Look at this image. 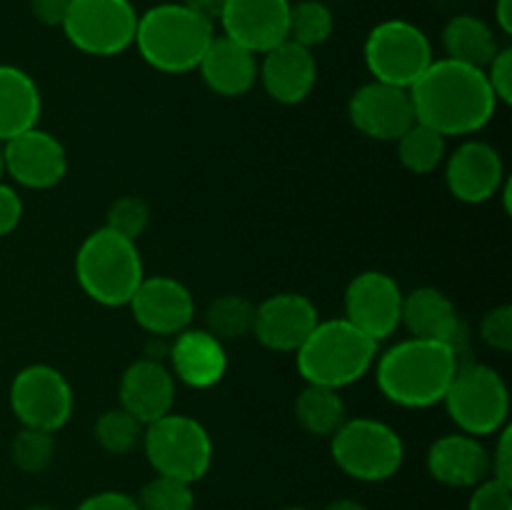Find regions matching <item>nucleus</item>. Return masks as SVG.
Instances as JSON below:
<instances>
[{"mask_svg":"<svg viewBox=\"0 0 512 510\" xmlns=\"http://www.w3.org/2000/svg\"><path fill=\"white\" fill-rule=\"evenodd\" d=\"M415 120L438 130L445 138H460L483 130L498 110V98L485 70L435 58L410 85Z\"/></svg>","mask_w":512,"mask_h":510,"instance_id":"1","label":"nucleus"},{"mask_svg":"<svg viewBox=\"0 0 512 510\" xmlns=\"http://www.w3.org/2000/svg\"><path fill=\"white\" fill-rule=\"evenodd\" d=\"M460 358L448 343L405 338L375 358V380L385 400L400 408H430L443 403Z\"/></svg>","mask_w":512,"mask_h":510,"instance_id":"2","label":"nucleus"},{"mask_svg":"<svg viewBox=\"0 0 512 510\" xmlns=\"http://www.w3.org/2000/svg\"><path fill=\"white\" fill-rule=\"evenodd\" d=\"M215 28L183 3H160L138 15L135 48L153 70L183 75L198 68Z\"/></svg>","mask_w":512,"mask_h":510,"instance_id":"3","label":"nucleus"},{"mask_svg":"<svg viewBox=\"0 0 512 510\" xmlns=\"http://www.w3.org/2000/svg\"><path fill=\"white\" fill-rule=\"evenodd\" d=\"M375 358L378 343L345 318L320 320L295 353L298 373L305 383L335 390L363 380L375 365Z\"/></svg>","mask_w":512,"mask_h":510,"instance_id":"4","label":"nucleus"},{"mask_svg":"<svg viewBox=\"0 0 512 510\" xmlns=\"http://www.w3.org/2000/svg\"><path fill=\"white\" fill-rule=\"evenodd\" d=\"M75 278L93 303L105 308L128 305L145 278L138 245L103 225L80 243L75 253Z\"/></svg>","mask_w":512,"mask_h":510,"instance_id":"5","label":"nucleus"},{"mask_svg":"<svg viewBox=\"0 0 512 510\" xmlns=\"http://www.w3.org/2000/svg\"><path fill=\"white\" fill-rule=\"evenodd\" d=\"M443 405L460 433L483 438L508 425L510 390L498 370L478 360H465L458 365Z\"/></svg>","mask_w":512,"mask_h":510,"instance_id":"6","label":"nucleus"},{"mask_svg":"<svg viewBox=\"0 0 512 510\" xmlns=\"http://www.w3.org/2000/svg\"><path fill=\"white\" fill-rule=\"evenodd\" d=\"M330 438L335 465L353 480L383 483L403 468V438L383 420L348 418Z\"/></svg>","mask_w":512,"mask_h":510,"instance_id":"7","label":"nucleus"},{"mask_svg":"<svg viewBox=\"0 0 512 510\" xmlns=\"http://www.w3.org/2000/svg\"><path fill=\"white\" fill-rule=\"evenodd\" d=\"M143 450L158 475L198 483L213 465V438L200 420L168 413L145 425Z\"/></svg>","mask_w":512,"mask_h":510,"instance_id":"8","label":"nucleus"},{"mask_svg":"<svg viewBox=\"0 0 512 510\" xmlns=\"http://www.w3.org/2000/svg\"><path fill=\"white\" fill-rule=\"evenodd\" d=\"M363 58L373 80L408 88L433 63L430 38L410 20H383L368 33Z\"/></svg>","mask_w":512,"mask_h":510,"instance_id":"9","label":"nucleus"},{"mask_svg":"<svg viewBox=\"0 0 512 510\" xmlns=\"http://www.w3.org/2000/svg\"><path fill=\"white\" fill-rule=\"evenodd\" d=\"M60 28L80 53L113 58L135 43L138 10L130 0H70Z\"/></svg>","mask_w":512,"mask_h":510,"instance_id":"10","label":"nucleus"},{"mask_svg":"<svg viewBox=\"0 0 512 510\" xmlns=\"http://www.w3.org/2000/svg\"><path fill=\"white\" fill-rule=\"evenodd\" d=\"M73 405V385L53 365H28L18 370L10 383V410L20 428L58 433L68 425Z\"/></svg>","mask_w":512,"mask_h":510,"instance_id":"11","label":"nucleus"},{"mask_svg":"<svg viewBox=\"0 0 512 510\" xmlns=\"http://www.w3.org/2000/svg\"><path fill=\"white\" fill-rule=\"evenodd\" d=\"M403 295L393 275L383 270H365L355 275L345 288L343 318L375 343L388 340L400 328Z\"/></svg>","mask_w":512,"mask_h":510,"instance_id":"12","label":"nucleus"},{"mask_svg":"<svg viewBox=\"0 0 512 510\" xmlns=\"http://www.w3.org/2000/svg\"><path fill=\"white\" fill-rule=\"evenodd\" d=\"M128 305L135 323L153 338H173L183 333L195 315L193 293L170 275H145Z\"/></svg>","mask_w":512,"mask_h":510,"instance_id":"13","label":"nucleus"},{"mask_svg":"<svg viewBox=\"0 0 512 510\" xmlns=\"http://www.w3.org/2000/svg\"><path fill=\"white\" fill-rule=\"evenodd\" d=\"M400 325H405L413 338L448 343L460 358V363L473 360L468 325L463 323L453 300L433 285H423V288H415L403 295Z\"/></svg>","mask_w":512,"mask_h":510,"instance_id":"14","label":"nucleus"},{"mask_svg":"<svg viewBox=\"0 0 512 510\" xmlns=\"http://www.w3.org/2000/svg\"><path fill=\"white\" fill-rule=\"evenodd\" d=\"M348 115L355 130L380 143H395L415 123L410 90L380 80H370L355 90L348 103Z\"/></svg>","mask_w":512,"mask_h":510,"instance_id":"15","label":"nucleus"},{"mask_svg":"<svg viewBox=\"0 0 512 510\" xmlns=\"http://www.w3.org/2000/svg\"><path fill=\"white\" fill-rule=\"evenodd\" d=\"M445 185L460 203H488L505 185V165L498 148L485 140L460 143L445 158Z\"/></svg>","mask_w":512,"mask_h":510,"instance_id":"16","label":"nucleus"},{"mask_svg":"<svg viewBox=\"0 0 512 510\" xmlns=\"http://www.w3.org/2000/svg\"><path fill=\"white\" fill-rule=\"evenodd\" d=\"M318 323V308L308 295L275 293L255 305L253 335L263 348L275 353H298Z\"/></svg>","mask_w":512,"mask_h":510,"instance_id":"17","label":"nucleus"},{"mask_svg":"<svg viewBox=\"0 0 512 510\" xmlns=\"http://www.w3.org/2000/svg\"><path fill=\"white\" fill-rule=\"evenodd\" d=\"M5 175L30 190L55 188L68 173L65 145L48 130H25L5 140Z\"/></svg>","mask_w":512,"mask_h":510,"instance_id":"18","label":"nucleus"},{"mask_svg":"<svg viewBox=\"0 0 512 510\" xmlns=\"http://www.w3.org/2000/svg\"><path fill=\"white\" fill-rule=\"evenodd\" d=\"M290 3L293 0H225L218 18L223 35L250 53H268L288 40Z\"/></svg>","mask_w":512,"mask_h":510,"instance_id":"19","label":"nucleus"},{"mask_svg":"<svg viewBox=\"0 0 512 510\" xmlns=\"http://www.w3.org/2000/svg\"><path fill=\"white\" fill-rule=\"evenodd\" d=\"M175 388L178 380L173 378L168 365L160 358L145 355L133 360L120 378V408L135 415L143 425H150L153 420L173 413Z\"/></svg>","mask_w":512,"mask_h":510,"instance_id":"20","label":"nucleus"},{"mask_svg":"<svg viewBox=\"0 0 512 510\" xmlns=\"http://www.w3.org/2000/svg\"><path fill=\"white\" fill-rule=\"evenodd\" d=\"M258 80L275 103H303L313 93L315 80H318V63H315L313 50L293 40H283L263 53V60H258Z\"/></svg>","mask_w":512,"mask_h":510,"instance_id":"21","label":"nucleus"},{"mask_svg":"<svg viewBox=\"0 0 512 510\" xmlns=\"http://www.w3.org/2000/svg\"><path fill=\"white\" fill-rule=\"evenodd\" d=\"M168 360L173 378L195 390L213 388L228 373L225 343H220L205 328H185L183 333L173 335Z\"/></svg>","mask_w":512,"mask_h":510,"instance_id":"22","label":"nucleus"},{"mask_svg":"<svg viewBox=\"0 0 512 510\" xmlns=\"http://www.w3.org/2000/svg\"><path fill=\"white\" fill-rule=\"evenodd\" d=\"M425 463L438 483L450 488H475L490 475V450L480 438L458 430L435 440Z\"/></svg>","mask_w":512,"mask_h":510,"instance_id":"23","label":"nucleus"},{"mask_svg":"<svg viewBox=\"0 0 512 510\" xmlns=\"http://www.w3.org/2000/svg\"><path fill=\"white\" fill-rule=\"evenodd\" d=\"M195 70L215 95L240 98L258 83V55L225 35H215Z\"/></svg>","mask_w":512,"mask_h":510,"instance_id":"24","label":"nucleus"},{"mask_svg":"<svg viewBox=\"0 0 512 510\" xmlns=\"http://www.w3.org/2000/svg\"><path fill=\"white\" fill-rule=\"evenodd\" d=\"M43 95L33 75L18 65L0 63V140L38 128Z\"/></svg>","mask_w":512,"mask_h":510,"instance_id":"25","label":"nucleus"},{"mask_svg":"<svg viewBox=\"0 0 512 510\" xmlns=\"http://www.w3.org/2000/svg\"><path fill=\"white\" fill-rule=\"evenodd\" d=\"M443 48L445 58L485 70L500 50V43L495 30L483 18L455 15L443 28Z\"/></svg>","mask_w":512,"mask_h":510,"instance_id":"26","label":"nucleus"},{"mask_svg":"<svg viewBox=\"0 0 512 510\" xmlns=\"http://www.w3.org/2000/svg\"><path fill=\"white\" fill-rule=\"evenodd\" d=\"M295 418L310 435H333L348 420V408L340 390L325 385L305 383L295 398Z\"/></svg>","mask_w":512,"mask_h":510,"instance_id":"27","label":"nucleus"},{"mask_svg":"<svg viewBox=\"0 0 512 510\" xmlns=\"http://www.w3.org/2000/svg\"><path fill=\"white\" fill-rule=\"evenodd\" d=\"M445 140L448 138L440 135L438 130L428 128V125L415 120V123L395 140L400 165L415 175L433 173V170H438L440 165L445 163V155H448Z\"/></svg>","mask_w":512,"mask_h":510,"instance_id":"28","label":"nucleus"},{"mask_svg":"<svg viewBox=\"0 0 512 510\" xmlns=\"http://www.w3.org/2000/svg\"><path fill=\"white\" fill-rule=\"evenodd\" d=\"M255 323V303L245 295H218L213 303L205 308V330L210 335L228 343V340H243L253 335Z\"/></svg>","mask_w":512,"mask_h":510,"instance_id":"29","label":"nucleus"},{"mask_svg":"<svg viewBox=\"0 0 512 510\" xmlns=\"http://www.w3.org/2000/svg\"><path fill=\"white\" fill-rule=\"evenodd\" d=\"M333 10L320 0H295L290 3L288 40L313 50L333 35Z\"/></svg>","mask_w":512,"mask_h":510,"instance_id":"30","label":"nucleus"},{"mask_svg":"<svg viewBox=\"0 0 512 510\" xmlns=\"http://www.w3.org/2000/svg\"><path fill=\"white\" fill-rule=\"evenodd\" d=\"M145 425L125 408H110L98 415L93 425V435L100 448L110 455H128L130 450L143 443Z\"/></svg>","mask_w":512,"mask_h":510,"instance_id":"31","label":"nucleus"},{"mask_svg":"<svg viewBox=\"0 0 512 510\" xmlns=\"http://www.w3.org/2000/svg\"><path fill=\"white\" fill-rule=\"evenodd\" d=\"M55 458V433L35 428H20L10 443V460L23 473L35 475L48 470Z\"/></svg>","mask_w":512,"mask_h":510,"instance_id":"32","label":"nucleus"},{"mask_svg":"<svg viewBox=\"0 0 512 510\" xmlns=\"http://www.w3.org/2000/svg\"><path fill=\"white\" fill-rule=\"evenodd\" d=\"M135 500H138L140 510H193L195 508L193 485L178 478H168V475H155L153 480H148Z\"/></svg>","mask_w":512,"mask_h":510,"instance_id":"33","label":"nucleus"},{"mask_svg":"<svg viewBox=\"0 0 512 510\" xmlns=\"http://www.w3.org/2000/svg\"><path fill=\"white\" fill-rule=\"evenodd\" d=\"M148 223L150 205L138 195H120L118 200H113V205L108 208V218H105V228L128 240H138L148 230Z\"/></svg>","mask_w":512,"mask_h":510,"instance_id":"34","label":"nucleus"},{"mask_svg":"<svg viewBox=\"0 0 512 510\" xmlns=\"http://www.w3.org/2000/svg\"><path fill=\"white\" fill-rule=\"evenodd\" d=\"M480 340L488 348L498 350V353H510L512 350V305H498V308L488 310L480 320Z\"/></svg>","mask_w":512,"mask_h":510,"instance_id":"35","label":"nucleus"},{"mask_svg":"<svg viewBox=\"0 0 512 510\" xmlns=\"http://www.w3.org/2000/svg\"><path fill=\"white\" fill-rule=\"evenodd\" d=\"M468 510H512V485L488 475L473 488Z\"/></svg>","mask_w":512,"mask_h":510,"instance_id":"36","label":"nucleus"},{"mask_svg":"<svg viewBox=\"0 0 512 510\" xmlns=\"http://www.w3.org/2000/svg\"><path fill=\"white\" fill-rule=\"evenodd\" d=\"M488 83L493 88L498 103L510 105L512 103V48H500L490 65L485 68Z\"/></svg>","mask_w":512,"mask_h":510,"instance_id":"37","label":"nucleus"},{"mask_svg":"<svg viewBox=\"0 0 512 510\" xmlns=\"http://www.w3.org/2000/svg\"><path fill=\"white\" fill-rule=\"evenodd\" d=\"M490 475L512 485V428L505 425L498 433L493 453H490Z\"/></svg>","mask_w":512,"mask_h":510,"instance_id":"38","label":"nucleus"},{"mask_svg":"<svg viewBox=\"0 0 512 510\" xmlns=\"http://www.w3.org/2000/svg\"><path fill=\"white\" fill-rule=\"evenodd\" d=\"M20 220H23V200H20L18 190L0 183V238L13 233Z\"/></svg>","mask_w":512,"mask_h":510,"instance_id":"39","label":"nucleus"},{"mask_svg":"<svg viewBox=\"0 0 512 510\" xmlns=\"http://www.w3.org/2000/svg\"><path fill=\"white\" fill-rule=\"evenodd\" d=\"M78 510H140L138 500L120 490H103V493L88 495Z\"/></svg>","mask_w":512,"mask_h":510,"instance_id":"40","label":"nucleus"},{"mask_svg":"<svg viewBox=\"0 0 512 510\" xmlns=\"http://www.w3.org/2000/svg\"><path fill=\"white\" fill-rule=\"evenodd\" d=\"M70 0H30V13L38 23L48 25V28H60L68 13Z\"/></svg>","mask_w":512,"mask_h":510,"instance_id":"41","label":"nucleus"},{"mask_svg":"<svg viewBox=\"0 0 512 510\" xmlns=\"http://www.w3.org/2000/svg\"><path fill=\"white\" fill-rule=\"evenodd\" d=\"M180 3L193 10V13H198L200 18L215 23L220 18V10H223L225 0H180Z\"/></svg>","mask_w":512,"mask_h":510,"instance_id":"42","label":"nucleus"},{"mask_svg":"<svg viewBox=\"0 0 512 510\" xmlns=\"http://www.w3.org/2000/svg\"><path fill=\"white\" fill-rule=\"evenodd\" d=\"M495 23H498L500 33H512V0H498L495 3Z\"/></svg>","mask_w":512,"mask_h":510,"instance_id":"43","label":"nucleus"},{"mask_svg":"<svg viewBox=\"0 0 512 510\" xmlns=\"http://www.w3.org/2000/svg\"><path fill=\"white\" fill-rule=\"evenodd\" d=\"M325 510H368L365 508L360 500H353V498H340V500H333V503L325 505Z\"/></svg>","mask_w":512,"mask_h":510,"instance_id":"44","label":"nucleus"},{"mask_svg":"<svg viewBox=\"0 0 512 510\" xmlns=\"http://www.w3.org/2000/svg\"><path fill=\"white\" fill-rule=\"evenodd\" d=\"M5 178V145L3 140H0V183H3Z\"/></svg>","mask_w":512,"mask_h":510,"instance_id":"45","label":"nucleus"},{"mask_svg":"<svg viewBox=\"0 0 512 510\" xmlns=\"http://www.w3.org/2000/svg\"><path fill=\"white\" fill-rule=\"evenodd\" d=\"M28 510H55V508H50V505H30Z\"/></svg>","mask_w":512,"mask_h":510,"instance_id":"46","label":"nucleus"},{"mask_svg":"<svg viewBox=\"0 0 512 510\" xmlns=\"http://www.w3.org/2000/svg\"><path fill=\"white\" fill-rule=\"evenodd\" d=\"M285 510H308V508H285Z\"/></svg>","mask_w":512,"mask_h":510,"instance_id":"47","label":"nucleus"}]
</instances>
